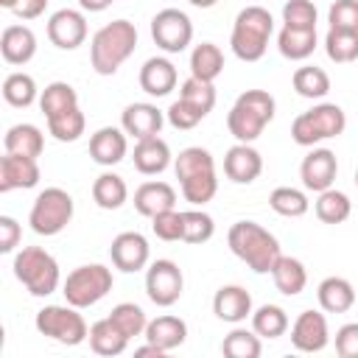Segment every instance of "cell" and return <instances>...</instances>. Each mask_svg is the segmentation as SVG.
<instances>
[{"instance_id": "cell-1", "label": "cell", "mask_w": 358, "mask_h": 358, "mask_svg": "<svg viewBox=\"0 0 358 358\" xmlns=\"http://www.w3.org/2000/svg\"><path fill=\"white\" fill-rule=\"evenodd\" d=\"M227 243L232 255L243 260L255 274H271L274 263L282 255L277 238L257 221H235L227 232Z\"/></svg>"}, {"instance_id": "cell-2", "label": "cell", "mask_w": 358, "mask_h": 358, "mask_svg": "<svg viewBox=\"0 0 358 358\" xmlns=\"http://www.w3.org/2000/svg\"><path fill=\"white\" fill-rule=\"evenodd\" d=\"M137 48V28L129 20H112L95 31L90 42V62L98 76H115Z\"/></svg>"}, {"instance_id": "cell-3", "label": "cell", "mask_w": 358, "mask_h": 358, "mask_svg": "<svg viewBox=\"0 0 358 358\" xmlns=\"http://www.w3.org/2000/svg\"><path fill=\"white\" fill-rule=\"evenodd\" d=\"M274 109L277 103L266 90H246L235 98L227 115V129L238 143H255L274 120Z\"/></svg>"}, {"instance_id": "cell-4", "label": "cell", "mask_w": 358, "mask_h": 358, "mask_svg": "<svg viewBox=\"0 0 358 358\" xmlns=\"http://www.w3.org/2000/svg\"><path fill=\"white\" fill-rule=\"evenodd\" d=\"M271 34H274V20H271L268 8H263V6H246V8L238 11L235 25H232V34H229L232 53L241 62H257V59H263Z\"/></svg>"}, {"instance_id": "cell-5", "label": "cell", "mask_w": 358, "mask_h": 358, "mask_svg": "<svg viewBox=\"0 0 358 358\" xmlns=\"http://www.w3.org/2000/svg\"><path fill=\"white\" fill-rule=\"evenodd\" d=\"M14 277L28 288L31 296H48L59 288V263L42 246H22L14 255Z\"/></svg>"}, {"instance_id": "cell-6", "label": "cell", "mask_w": 358, "mask_h": 358, "mask_svg": "<svg viewBox=\"0 0 358 358\" xmlns=\"http://www.w3.org/2000/svg\"><path fill=\"white\" fill-rule=\"evenodd\" d=\"M347 129V115L338 103H316L291 123V140L296 145H316L327 137H338Z\"/></svg>"}, {"instance_id": "cell-7", "label": "cell", "mask_w": 358, "mask_h": 358, "mask_svg": "<svg viewBox=\"0 0 358 358\" xmlns=\"http://www.w3.org/2000/svg\"><path fill=\"white\" fill-rule=\"evenodd\" d=\"M73 196L62 187H45L28 213V224L36 235H59L70 221H73Z\"/></svg>"}, {"instance_id": "cell-8", "label": "cell", "mask_w": 358, "mask_h": 358, "mask_svg": "<svg viewBox=\"0 0 358 358\" xmlns=\"http://www.w3.org/2000/svg\"><path fill=\"white\" fill-rule=\"evenodd\" d=\"M112 271L101 263H90V266H78L67 274L64 285H62V294L67 299V305L73 308H90L95 302H101L109 291H112Z\"/></svg>"}, {"instance_id": "cell-9", "label": "cell", "mask_w": 358, "mask_h": 358, "mask_svg": "<svg viewBox=\"0 0 358 358\" xmlns=\"http://www.w3.org/2000/svg\"><path fill=\"white\" fill-rule=\"evenodd\" d=\"M36 330L59 344L76 347L90 336V327L84 322V316L78 313V308L73 305H45L36 313Z\"/></svg>"}, {"instance_id": "cell-10", "label": "cell", "mask_w": 358, "mask_h": 358, "mask_svg": "<svg viewBox=\"0 0 358 358\" xmlns=\"http://www.w3.org/2000/svg\"><path fill=\"white\" fill-rule=\"evenodd\" d=\"M151 39L165 53H182L193 39V22L179 8H162L151 20Z\"/></svg>"}, {"instance_id": "cell-11", "label": "cell", "mask_w": 358, "mask_h": 358, "mask_svg": "<svg viewBox=\"0 0 358 358\" xmlns=\"http://www.w3.org/2000/svg\"><path fill=\"white\" fill-rule=\"evenodd\" d=\"M185 291V277L182 268L173 260H154L145 268V294L157 308H171L179 302Z\"/></svg>"}, {"instance_id": "cell-12", "label": "cell", "mask_w": 358, "mask_h": 358, "mask_svg": "<svg viewBox=\"0 0 358 358\" xmlns=\"http://www.w3.org/2000/svg\"><path fill=\"white\" fill-rule=\"evenodd\" d=\"M48 39L59 50H76L87 39V17L76 8H59L48 20Z\"/></svg>"}, {"instance_id": "cell-13", "label": "cell", "mask_w": 358, "mask_h": 358, "mask_svg": "<svg viewBox=\"0 0 358 358\" xmlns=\"http://www.w3.org/2000/svg\"><path fill=\"white\" fill-rule=\"evenodd\" d=\"M109 257H112L115 268H120L126 274H134V271H143L148 266L151 249H148V241L140 232H120V235L112 238Z\"/></svg>"}, {"instance_id": "cell-14", "label": "cell", "mask_w": 358, "mask_h": 358, "mask_svg": "<svg viewBox=\"0 0 358 358\" xmlns=\"http://www.w3.org/2000/svg\"><path fill=\"white\" fill-rule=\"evenodd\" d=\"M330 341L327 319L319 310H302L291 324V344L299 352H322Z\"/></svg>"}, {"instance_id": "cell-15", "label": "cell", "mask_w": 358, "mask_h": 358, "mask_svg": "<svg viewBox=\"0 0 358 358\" xmlns=\"http://www.w3.org/2000/svg\"><path fill=\"white\" fill-rule=\"evenodd\" d=\"M336 173H338V159L330 148H313L299 165V179L313 193H322V190L333 187Z\"/></svg>"}, {"instance_id": "cell-16", "label": "cell", "mask_w": 358, "mask_h": 358, "mask_svg": "<svg viewBox=\"0 0 358 358\" xmlns=\"http://www.w3.org/2000/svg\"><path fill=\"white\" fill-rule=\"evenodd\" d=\"M39 165L34 157L22 154H6L0 157V193L8 190H28L39 185Z\"/></svg>"}, {"instance_id": "cell-17", "label": "cell", "mask_w": 358, "mask_h": 358, "mask_svg": "<svg viewBox=\"0 0 358 358\" xmlns=\"http://www.w3.org/2000/svg\"><path fill=\"white\" fill-rule=\"evenodd\" d=\"M263 171V157L252 143H235L224 157V173L235 185H252Z\"/></svg>"}, {"instance_id": "cell-18", "label": "cell", "mask_w": 358, "mask_h": 358, "mask_svg": "<svg viewBox=\"0 0 358 358\" xmlns=\"http://www.w3.org/2000/svg\"><path fill=\"white\" fill-rule=\"evenodd\" d=\"M162 123H165V115L154 103H129L120 112V129L134 140H145V137L159 134Z\"/></svg>"}, {"instance_id": "cell-19", "label": "cell", "mask_w": 358, "mask_h": 358, "mask_svg": "<svg viewBox=\"0 0 358 358\" xmlns=\"http://www.w3.org/2000/svg\"><path fill=\"white\" fill-rule=\"evenodd\" d=\"M126 151H129V140H126V131L117 126H103L90 137V157L103 168L117 165L126 157Z\"/></svg>"}, {"instance_id": "cell-20", "label": "cell", "mask_w": 358, "mask_h": 358, "mask_svg": "<svg viewBox=\"0 0 358 358\" xmlns=\"http://www.w3.org/2000/svg\"><path fill=\"white\" fill-rule=\"evenodd\" d=\"M213 313L221 322L238 324L246 316H252V294L243 285H221L213 296Z\"/></svg>"}, {"instance_id": "cell-21", "label": "cell", "mask_w": 358, "mask_h": 358, "mask_svg": "<svg viewBox=\"0 0 358 358\" xmlns=\"http://www.w3.org/2000/svg\"><path fill=\"white\" fill-rule=\"evenodd\" d=\"M0 53L8 64L20 67L36 56V36L28 25H6L0 34Z\"/></svg>"}, {"instance_id": "cell-22", "label": "cell", "mask_w": 358, "mask_h": 358, "mask_svg": "<svg viewBox=\"0 0 358 358\" xmlns=\"http://www.w3.org/2000/svg\"><path fill=\"white\" fill-rule=\"evenodd\" d=\"M176 81H179L176 67H173V62L165 59V56H151V59L140 67V87H143V92H148V95H154V98H162V95H168L171 90H176Z\"/></svg>"}, {"instance_id": "cell-23", "label": "cell", "mask_w": 358, "mask_h": 358, "mask_svg": "<svg viewBox=\"0 0 358 358\" xmlns=\"http://www.w3.org/2000/svg\"><path fill=\"white\" fill-rule=\"evenodd\" d=\"M134 210L145 218H154L165 210H176V190L168 182H143L134 190Z\"/></svg>"}, {"instance_id": "cell-24", "label": "cell", "mask_w": 358, "mask_h": 358, "mask_svg": "<svg viewBox=\"0 0 358 358\" xmlns=\"http://www.w3.org/2000/svg\"><path fill=\"white\" fill-rule=\"evenodd\" d=\"M145 341H151L154 347H159L162 352H171V350H176V347H182L185 344V338H187V324H185V319H179V316H171V313H165V316H157V319H151L148 324H145Z\"/></svg>"}, {"instance_id": "cell-25", "label": "cell", "mask_w": 358, "mask_h": 358, "mask_svg": "<svg viewBox=\"0 0 358 358\" xmlns=\"http://www.w3.org/2000/svg\"><path fill=\"white\" fill-rule=\"evenodd\" d=\"M131 159H134V168H137L140 173L157 176V173H162V171L171 165V148H168V143H165L159 134H154V137L137 140Z\"/></svg>"}, {"instance_id": "cell-26", "label": "cell", "mask_w": 358, "mask_h": 358, "mask_svg": "<svg viewBox=\"0 0 358 358\" xmlns=\"http://www.w3.org/2000/svg\"><path fill=\"white\" fill-rule=\"evenodd\" d=\"M316 299L324 313H347L355 305V288L344 277H324L316 288Z\"/></svg>"}, {"instance_id": "cell-27", "label": "cell", "mask_w": 358, "mask_h": 358, "mask_svg": "<svg viewBox=\"0 0 358 358\" xmlns=\"http://www.w3.org/2000/svg\"><path fill=\"white\" fill-rule=\"evenodd\" d=\"M90 347H92V352L95 355H106V358H115V355H120L123 350H126V344H129V336L106 316V319H101V322H95L92 327H90Z\"/></svg>"}, {"instance_id": "cell-28", "label": "cell", "mask_w": 358, "mask_h": 358, "mask_svg": "<svg viewBox=\"0 0 358 358\" xmlns=\"http://www.w3.org/2000/svg\"><path fill=\"white\" fill-rule=\"evenodd\" d=\"M3 145H6V154H22V157H34L36 159L42 154V148H45V137L34 123H17V126H11L6 131Z\"/></svg>"}, {"instance_id": "cell-29", "label": "cell", "mask_w": 358, "mask_h": 358, "mask_svg": "<svg viewBox=\"0 0 358 358\" xmlns=\"http://www.w3.org/2000/svg\"><path fill=\"white\" fill-rule=\"evenodd\" d=\"M271 277H274L277 291L285 294V296H296V294H302L305 285H308V271H305L302 260L285 257V255H280V260L274 263Z\"/></svg>"}, {"instance_id": "cell-30", "label": "cell", "mask_w": 358, "mask_h": 358, "mask_svg": "<svg viewBox=\"0 0 358 358\" xmlns=\"http://www.w3.org/2000/svg\"><path fill=\"white\" fill-rule=\"evenodd\" d=\"M126 199H129V187H126L123 176L106 171L92 182V201L101 210H117L126 204Z\"/></svg>"}, {"instance_id": "cell-31", "label": "cell", "mask_w": 358, "mask_h": 358, "mask_svg": "<svg viewBox=\"0 0 358 358\" xmlns=\"http://www.w3.org/2000/svg\"><path fill=\"white\" fill-rule=\"evenodd\" d=\"M224 73V53L213 42H201L190 53V76L201 81H215Z\"/></svg>"}, {"instance_id": "cell-32", "label": "cell", "mask_w": 358, "mask_h": 358, "mask_svg": "<svg viewBox=\"0 0 358 358\" xmlns=\"http://www.w3.org/2000/svg\"><path fill=\"white\" fill-rule=\"evenodd\" d=\"M76 106H78V95H76V90H73L67 81H53V84H48V87L42 90V95H39V109H42L45 120H48V117H56V115H62V112H70V109H76Z\"/></svg>"}, {"instance_id": "cell-33", "label": "cell", "mask_w": 358, "mask_h": 358, "mask_svg": "<svg viewBox=\"0 0 358 358\" xmlns=\"http://www.w3.org/2000/svg\"><path fill=\"white\" fill-rule=\"evenodd\" d=\"M313 210H316V218H319L322 224H341V221L350 218L352 201H350L347 193H341V190H336V187H327V190L319 193Z\"/></svg>"}, {"instance_id": "cell-34", "label": "cell", "mask_w": 358, "mask_h": 358, "mask_svg": "<svg viewBox=\"0 0 358 358\" xmlns=\"http://www.w3.org/2000/svg\"><path fill=\"white\" fill-rule=\"evenodd\" d=\"M277 48L285 59L291 62H302L316 50V31H296V28H285L277 34Z\"/></svg>"}, {"instance_id": "cell-35", "label": "cell", "mask_w": 358, "mask_h": 358, "mask_svg": "<svg viewBox=\"0 0 358 358\" xmlns=\"http://www.w3.org/2000/svg\"><path fill=\"white\" fill-rule=\"evenodd\" d=\"M291 84H294L296 95H302V98H310V101H316V98H324V95L330 92V76H327L322 67H316V64H305V67H296V70H294V78H291Z\"/></svg>"}, {"instance_id": "cell-36", "label": "cell", "mask_w": 358, "mask_h": 358, "mask_svg": "<svg viewBox=\"0 0 358 358\" xmlns=\"http://www.w3.org/2000/svg\"><path fill=\"white\" fill-rule=\"evenodd\" d=\"M252 330L260 338H280L288 330V313L280 305H260L252 310Z\"/></svg>"}, {"instance_id": "cell-37", "label": "cell", "mask_w": 358, "mask_h": 358, "mask_svg": "<svg viewBox=\"0 0 358 358\" xmlns=\"http://www.w3.org/2000/svg\"><path fill=\"white\" fill-rule=\"evenodd\" d=\"M324 53L336 64H350L358 59V31H338L330 28L324 36Z\"/></svg>"}, {"instance_id": "cell-38", "label": "cell", "mask_w": 358, "mask_h": 358, "mask_svg": "<svg viewBox=\"0 0 358 358\" xmlns=\"http://www.w3.org/2000/svg\"><path fill=\"white\" fill-rule=\"evenodd\" d=\"M268 204L282 218H302L308 213V207H310L308 196L302 190H296V187H274L271 196H268Z\"/></svg>"}, {"instance_id": "cell-39", "label": "cell", "mask_w": 358, "mask_h": 358, "mask_svg": "<svg viewBox=\"0 0 358 358\" xmlns=\"http://www.w3.org/2000/svg\"><path fill=\"white\" fill-rule=\"evenodd\" d=\"M221 352H224L227 358H257V355L263 352V344H260V336H257L255 330L235 327L229 336H224Z\"/></svg>"}, {"instance_id": "cell-40", "label": "cell", "mask_w": 358, "mask_h": 358, "mask_svg": "<svg viewBox=\"0 0 358 358\" xmlns=\"http://www.w3.org/2000/svg\"><path fill=\"white\" fill-rule=\"evenodd\" d=\"M3 98H6V103L17 106V109L31 106L36 101V81H34V76H28V73H11V76H6V81H3Z\"/></svg>"}, {"instance_id": "cell-41", "label": "cell", "mask_w": 358, "mask_h": 358, "mask_svg": "<svg viewBox=\"0 0 358 358\" xmlns=\"http://www.w3.org/2000/svg\"><path fill=\"white\" fill-rule=\"evenodd\" d=\"M87 129V117L84 112L76 106L70 112H62L56 117H48V131L59 140V143H76Z\"/></svg>"}, {"instance_id": "cell-42", "label": "cell", "mask_w": 358, "mask_h": 358, "mask_svg": "<svg viewBox=\"0 0 358 358\" xmlns=\"http://www.w3.org/2000/svg\"><path fill=\"white\" fill-rule=\"evenodd\" d=\"M173 171H176V179H187V176L201 173V171H215V159L207 148L190 145V148H182L179 157L173 159Z\"/></svg>"}, {"instance_id": "cell-43", "label": "cell", "mask_w": 358, "mask_h": 358, "mask_svg": "<svg viewBox=\"0 0 358 358\" xmlns=\"http://www.w3.org/2000/svg\"><path fill=\"white\" fill-rule=\"evenodd\" d=\"M179 187H182L185 201L207 204L218 193V179H215V171H201V173H193L187 179H179Z\"/></svg>"}, {"instance_id": "cell-44", "label": "cell", "mask_w": 358, "mask_h": 358, "mask_svg": "<svg viewBox=\"0 0 358 358\" xmlns=\"http://www.w3.org/2000/svg\"><path fill=\"white\" fill-rule=\"evenodd\" d=\"M109 319H112L129 338L143 336V333H145V324H148L145 310H143L140 305H134V302H120V305H115L112 313H109Z\"/></svg>"}, {"instance_id": "cell-45", "label": "cell", "mask_w": 358, "mask_h": 358, "mask_svg": "<svg viewBox=\"0 0 358 358\" xmlns=\"http://www.w3.org/2000/svg\"><path fill=\"white\" fill-rule=\"evenodd\" d=\"M182 218H185V238H182L185 243L199 246L215 235V221L204 210H185Z\"/></svg>"}, {"instance_id": "cell-46", "label": "cell", "mask_w": 358, "mask_h": 358, "mask_svg": "<svg viewBox=\"0 0 358 358\" xmlns=\"http://www.w3.org/2000/svg\"><path fill=\"white\" fill-rule=\"evenodd\" d=\"M179 98L190 101V103H193V106H199L204 115H210V112H213V106H215V87H213V81H201V78L190 76L187 81H182Z\"/></svg>"}, {"instance_id": "cell-47", "label": "cell", "mask_w": 358, "mask_h": 358, "mask_svg": "<svg viewBox=\"0 0 358 358\" xmlns=\"http://www.w3.org/2000/svg\"><path fill=\"white\" fill-rule=\"evenodd\" d=\"M282 22L285 28L316 31V6L310 0H288L282 6Z\"/></svg>"}, {"instance_id": "cell-48", "label": "cell", "mask_w": 358, "mask_h": 358, "mask_svg": "<svg viewBox=\"0 0 358 358\" xmlns=\"http://www.w3.org/2000/svg\"><path fill=\"white\" fill-rule=\"evenodd\" d=\"M165 117H168V123L173 126V129H182V131H187V129H196L207 115L199 109V106H193L190 101H185V98H179V101H173L171 106H168V112H165Z\"/></svg>"}, {"instance_id": "cell-49", "label": "cell", "mask_w": 358, "mask_h": 358, "mask_svg": "<svg viewBox=\"0 0 358 358\" xmlns=\"http://www.w3.org/2000/svg\"><path fill=\"white\" fill-rule=\"evenodd\" d=\"M151 229L159 241H182L185 238V218L179 210H165L159 215L151 218Z\"/></svg>"}, {"instance_id": "cell-50", "label": "cell", "mask_w": 358, "mask_h": 358, "mask_svg": "<svg viewBox=\"0 0 358 358\" xmlns=\"http://www.w3.org/2000/svg\"><path fill=\"white\" fill-rule=\"evenodd\" d=\"M327 22L338 31H358V0H336L327 11Z\"/></svg>"}, {"instance_id": "cell-51", "label": "cell", "mask_w": 358, "mask_h": 358, "mask_svg": "<svg viewBox=\"0 0 358 358\" xmlns=\"http://www.w3.org/2000/svg\"><path fill=\"white\" fill-rule=\"evenodd\" d=\"M336 352L341 358H358V322H347L336 330Z\"/></svg>"}, {"instance_id": "cell-52", "label": "cell", "mask_w": 358, "mask_h": 358, "mask_svg": "<svg viewBox=\"0 0 358 358\" xmlns=\"http://www.w3.org/2000/svg\"><path fill=\"white\" fill-rule=\"evenodd\" d=\"M22 229L11 215H0V252H14L20 246Z\"/></svg>"}, {"instance_id": "cell-53", "label": "cell", "mask_w": 358, "mask_h": 358, "mask_svg": "<svg viewBox=\"0 0 358 358\" xmlns=\"http://www.w3.org/2000/svg\"><path fill=\"white\" fill-rule=\"evenodd\" d=\"M45 8H48V0H17L11 11H14L20 20H36Z\"/></svg>"}, {"instance_id": "cell-54", "label": "cell", "mask_w": 358, "mask_h": 358, "mask_svg": "<svg viewBox=\"0 0 358 358\" xmlns=\"http://www.w3.org/2000/svg\"><path fill=\"white\" fill-rule=\"evenodd\" d=\"M115 0H78V6L84 8V11H103V8H109Z\"/></svg>"}, {"instance_id": "cell-55", "label": "cell", "mask_w": 358, "mask_h": 358, "mask_svg": "<svg viewBox=\"0 0 358 358\" xmlns=\"http://www.w3.org/2000/svg\"><path fill=\"white\" fill-rule=\"evenodd\" d=\"M134 355H157V358H162V355H165V352H162V350H159V347H154V344H151V341H148V344H145V347H137V350H134Z\"/></svg>"}, {"instance_id": "cell-56", "label": "cell", "mask_w": 358, "mask_h": 358, "mask_svg": "<svg viewBox=\"0 0 358 358\" xmlns=\"http://www.w3.org/2000/svg\"><path fill=\"white\" fill-rule=\"evenodd\" d=\"M190 6H196V8H213L218 0H187Z\"/></svg>"}, {"instance_id": "cell-57", "label": "cell", "mask_w": 358, "mask_h": 358, "mask_svg": "<svg viewBox=\"0 0 358 358\" xmlns=\"http://www.w3.org/2000/svg\"><path fill=\"white\" fill-rule=\"evenodd\" d=\"M355 185H358V168H355Z\"/></svg>"}]
</instances>
